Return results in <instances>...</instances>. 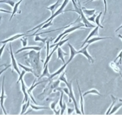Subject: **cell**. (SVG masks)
Masks as SVG:
<instances>
[{
    "instance_id": "cell-30",
    "label": "cell",
    "mask_w": 122,
    "mask_h": 115,
    "mask_svg": "<svg viewBox=\"0 0 122 115\" xmlns=\"http://www.w3.org/2000/svg\"><path fill=\"white\" fill-rule=\"evenodd\" d=\"M102 14V12H100V13H99L98 16H97V17H96L95 18V23L97 25V26H98L99 28H104V26H103L100 23V19H101V17Z\"/></svg>"
},
{
    "instance_id": "cell-17",
    "label": "cell",
    "mask_w": 122,
    "mask_h": 115,
    "mask_svg": "<svg viewBox=\"0 0 122 115\" xmlns=\"http://www.w3.org/2000/svg\"><path fill=\"white\" fill-rule=\"evenodd\" d=\"M23 1V0H19V1H17V3L15 4V6L13 7V11H12V13H11V17H10V21H11V19H12L13 17L14 16V15H15V14H16V13L18 11L19 7L20 4H21V3H22Z\"/></svg>"
},
{
    "instance_id": "cell-41",
    "label": "cell",
    "mask_w": 122,
    "mask_h": 115,
    "mask_svg": "<svg viewBox=\"0 0 122 115\" xmlns=\"http://www.w3.org/2000/svg\"><path fill=\"white\" fill-rule=\"evenodd\" d=\"M104 3V5H105V12H104V17H105V15H106L107 11V1L106 0H103ZM104 19H103V21H104Z\"/></svg>"
},
{
    "instance_id": "cell-1",
    "label": "cell",
    "mask_w": 122,
    "mask_h": 115,
    "mask_svg": "<svg viewBox=\"0 0 122 115\" xmlns=\"http://www.w3.org/2000/svg\"><path fill=\"white\" fill-rule=\"evenodd\" d=\"M59 80L62 81V82H64V83L66 84V85L67 86L68 88L69 89V103H71V101H73L74 104L75 109H76V113L78 114H81V111L79 110L78 107V105H77V102H76V99L75 98L74 95L73 91H72V81H70V82H68L67 79H66V77H65V73H64L62 74V75H61L59 77Z\"/></svg>"
},
{
    "instance_id": "cell-48",
    "label": "cell",
    "mask_w": 122,
    "mask_h": 115,
    "mask_svg": "<svg viewBox=\"0 0 122 115\" xmlns=\"http://www.w3.org/2000/svg\"><path fill=\"white\" fill-rule=\"evenodd\" d=\"M1 18H2L1 16H0V23H1Z\"/></svg>"
},
{
    "instance_id": "cell-45",
    "label": "cell",
    "mask_w": 122,
    "mask_h": 115,
    "mask_svg": "<svg viewBox=\"0 0 122 115\" xmlns=\"http://www.w3.org/2000/svg\"><path fill=\"white\" fill-rule=\"evenodd\" d=\"M0 12H4V13H12V12L10 11H8V10H4V9H0Z\"/></svg>"
},
{
    "instance_id": "cell-11",
    "label": "cell",
    "mask_w": 122,
    "mask_h": 115,
    "mask_svg": "<svg viewBox=\"0 0 122 115\" xmlns=\"http://www.w3.org/2000/svg\"><path fill=\"white\" fill-rule=\"evenodd\" d=\"M21 82V86H22V92L24 94V99L23 101V103H25V102H27L28 101V94L26 91V88L25 84L24 83V80L23 79H22L20 80Z\"/></svg>"
},
{
    "instance_id": "cell-22",
    "label": "cell",
    "mask_w": 122,
    "mask_h": 115,
    "mask_svg": "<svg viewBox=\"0 0 122 115\" xmlns=\"http://www.w3.org/2000/svg\"><path fill=\"white\" fill-rule=\"evenodd\" d=\"M110 67H111V68L114 70L116 73H121V71H120V68L118 67V65L116 64L115 62H111V63L110 64Z\"/></svg>"
},
{
    "instance_id": "cell-25",
    "label": "cell",
    "mask_w": 122,
    "mask_h": 115,
    "mask_svg": "<svg viewBox=\"0 0 122 115\" xmlns=\"http://www.w3.org/2000/svg\"><path fill=\"white\" fill-rule=\"evenodd\" d=\"M111 99H112V104H111L110 107H109L108 110L107 111V113H106L107 115H108V114L110 113V111H111V109H112V108L113 107V106H114V104H116V102H117V100H118V98H116V97H114L113 95H111Z\"/></svg>"
},
{
    "instance_id": "cell-19",
    "label": "cell",
    "mask_w": 122,
    "mask_h": 115,
    "mask_svg": "<svg viewBox=\"0 0 122 115\" xmlns=\"http://www.w3.org/2000/svg\"><path fill=\"white\" fill-rule=\"evenodd\" d=\"M108 38H111V37H93L92 38H90L89 40L86 43H87L88 44H90L92 43H93V42H97V41L101 40H104V39H108Z\"/></svg>"
},
{
    "instance_id": "cell-27",
    "label": "cell",
    "mask_w": 122,
    "mask_h": 115,
    "mask_svg": "<svg viewBox=\"0 0 122 115\" xmlns=\"http://www.w3.org/2000/svg\"><path fill=\"white\" fill-rule=\"evenodd\" d=\"M97 94V95H98L102 96V95L101 94L99 93L97 89H92L89 90V91L84 92V93L83 94V97H85L86 95H87V94Z\"/></svg>"
},
{
    "instance_id": "cell-33",
    "label": "cell",
    "mask_w": 122,
    "mask_h": 115,
    "mask_svg": "<svg viewBox=\"0 0 122 115\" xmlns=\"http://www.w3.org/2000/svg\"><path fill=\"white\" fill-rule=\"evenodd\" d=\"M30 107L32 108V109L35 110H45V109H48L49 108L46 107H41V106H37V105H34L33 104H30Z\"/></svg>"
},
{
    "instance_id": "cell-35",
    "label": "cell",
    "mask_w": 122,
    "mask_h": 115,
    "mask_svg": "<svg viewBox=\"0 0 122 115\" xmlns=\"http://www.w3.org/2000/svg\"><path fill=\"white\" fill-rule=\"evenodd\" d=\"M97 17V15L96 14H94V15H92V17H88L87 20L89 21V22H95V18Z\"/></svg>"
},
{
    "instance_id": "cell-31",
    "label": "cell",
    "mask_w": 122,
    "mask_h": 115,
    "mask_svg": "<svg viewBox=\"0 0 122 115\" xmlns=\"http://www.w3.org/2000/svg\"><path fill=\"white\" fill-rule=\"evenodd\" d=\"M68 40H69V38H67V39L65 40H61L60 42H57V43L54 44L53 45L50 46V47H53V46H56V47H57V48H58L59 47L62 46L63 44H64V43H65L66 42H68Z\"/></svg>"
},
{
    "instance_id": "cell-23",
    "label": "cell",
    "mask_w": 122,
    "mask_h": 115,
    "mask_svg": "<svg viewBox=\"0 0 122 115\" xmlns=\"http://www.w3.org/2000/svg\"><path fill=\"white\" fill-rule=\"evenodd\" d=\"M82 10H83V12L84 13V15H88V16H92L93 15H94L96 11L95 9L89 10V9H86L84 7L82 8Z\"/></svg>"
},
{
    "instance_id": "cell-12",
    "label": "cell",
    "mask_w": 122,
    "mask_h": 115,
    "mask_svg": "<svg viewBox=\"0 0 122 115\" xmlns=\"http://www.w3.org/2000/svg\"><path fill=\"white\" fill-rule=\"evenodd\" d=\"M42 49V47L38 46H27V47H23L21 48L20 49L18 50L17 51H16V54L19 53L20 52L23 51V50H36V51H40Z\"/></svg>"
},
{
    "instance_id": "cell-8",
    "label": "cell",
    "mask_w": 122,
    "mask_h": 115,
    "mask_svg": "<svg viewBox=\"0 0 122 115\" xmlns=\"http://www.w3.org/2000/svg\"><path fill=\"white\" fill-rule=\"evenodd\" d=\"M99 27L98 26H96L95 28V29L93 30V31H92V32H90V34H89V36H87V37L86 38L85 41L83 42V44H82L81 46V48L83 47V46H85V44H86L87 42V41L89 40L90 38H91L92 37H93V36H98V35H99V32H98V30H99Z\"/></svg>"
},
{
    "instance_id": "cell-43",
    "label": "cell",
    "mask_w": 122,
    "mask_h": 115,
    "mask_svg": "<svg viewBox=\"0 0 122 115\" xmlns=\"http://www.w3.org/2000/svg\"><path fill=\"white\" fill-rule=\"evenodd\" d=\"M68 115H71L72 113L74 111V109H70V108H68Z\"/></svg>"
},
{
    "instance_id": "cell-39",
    "label": "cell",
    "mask_w": 122,
    "mask_h": 115,
    "mask_svg": "<svg viewBox=\"0 0 122 115\" xmlns=\"http://www.w3.org/2000/svg\"><path fill=\"white\" fill-rule=\"evenodd\" d=\"M5 45H6V44H3V46L0 48V60H1V55H2V54H3V51H4V48H5Z\"/></svg>"
},
{
    "instance_id": "cell-7",
    "label": "cell",
    "mask_w": 122,
    "mask_h": 115,
    "mask_svg": "<svg viewBox=\"0 0 122 115\" xmlns=\"http://www.w3.org/2000/svg\"><path fill=\"white\" fill-rule=\"evenodd\" d=\"M4 80H5V76L3 77V83H2V92L1 95L0 96V105H1V107L2 110L4 111V113L5 115H7V112L5 111V109L4 107V99L7 98V96L5 95L4 94Z\"/></svg>"
},
{
    "instance_id": "cell-32",
    "label": "cell",
    "mask_w": 122,
    "mask_h": 115,
    "mask_svg": "<svg viewBox=\"0 0 122 115\" xmlns=\"http://www.w3.org/2000/svg\"><path fill=\"white\" fill-rule=\"evenodd\" d=\"M18 65L20 67L22 68V69H23V70H25L26 72H29V73H34V71L32 70V69L28 67H26V66H25V65H22V64H20V63H18Z\"/></svg>"
},
{
    "instance_id": "cell-21",
    "label": "cell",
    "mask_w": 122,
    "mask_h": 115,
    "mask_svg": "<svg viewBox=\"0 0 122 115\" xmlns=\"http://www.w3.org/2000/svg\"><path fill=\"white\" fill-rule=\"evenodd\" d=\"M122 106V101L121 102V103H117V104H115L113 107H112V109H111V111L110 112L109 115H111V114L115 113H116V111H117V110H118Z\"/></svg>"
},
{
    "instance_id": "cell-2",
    "label": "cell",
    "mask_w": 122,
    "mask_h": 115,
    "mask_svg": "<svg viewBox=\"0 0 122 115\" xmlns=\"http://www.w3.org/2000/svg\"><path fill=\"white\" fill-rule=\"evenodd\" d=\"M71 1H72V3L75 8V10H64V12L71 11L77 13L80 15V17L81 19L83 21V23H84V25H85V26L86 27V28H95V26L93 25L92 24H91V23H90V22L87 20V19L85 17V15H84V13L83 12V10H82V8H81V7H79L77 5V4H76V2H75V0H71Z\"/></svg>"
},
{
    "instance_id": "cell-18",
    "label": "cell",
    "mask_w": 122,
    "mask_h": 115,
    "mask_svg": "<svg viewBox=\"0 0 122 115\" xmlns=\"http://www.w3.org/2000/svg\"><path fill=\"white\" fill-rule=\"evenodd\" d=\"M50 76V74L49 73V68H48V64H47L44 67V70H43V73H42V74L41 75L40 77L38 78V79H41V78H42L43 77H48V78H49Z\"/></svg>"
},
{
    "instance_id": "cell-36",
    "label": "cell",
    "mask_w": 122,
    "mask_h": 115,
    "mask_svg": "<svg viewBox=\"0 0 122 115\" xmlns=\"http://www.w3.org/2000/svg\"><path fill=\"white\" fill-rule=\"evenodd\" d=\"M61 108V115H63V114L64 113V111H65V110H66V103H65V102H64L63 103V105L62 107Z\"/></svg>"
},
{
    "instance_id": "cell-24",
    "label": "cell",
    "mask_w": 122,
    "mask_h": 115,
    "mask_svg": "<svg viewBox=\"0 0 122 115\" xmlns=\"http://www.w3.org/2000/svg\"><path fill=\"white\" fill-rule=\"evenodd\" d=\"M36 36V37H35V39H34L35 42H42L43 43H46V41L48 40L47 37H45V38H41V37H40V35H38V34H35L32 35V36Z\"/></svg>"
},
{
    "instance_id": "cell-9",
    "label": "cell",
    "mask_w": 122,
    "mask_h": 115,
    "mask_svg": "<svg viewBox=\"0 0 122 115\" xmlns=\"http://www.w3.org/2000/svg\"><path fill=\"white\" fill-rule=\"evenodd\" d=\"M27 34H25V33L24 34H16V35H15L14 36H12V37H11L10 38H8V39L5 40H4V41H1V42H0V43L6 44V43H7L8 42H10H10H13V41L16 40L18 39V38H20V37L26 36Z\"/></svg>"
},
{
    "instance_id": "cell-42",
    "label": "cell",
    "mask_w": 122,
    "mask_h": 115,
    "mask_svg": "<svg viewBox=\"0 0 122 115\" xmlns=\"http://www.w3.org/2000/svg\"><path fill=\"white\" fill-rule=\"evenodd\" d=\"M26 103H25V104H23V107H22V112L20 113L21 115H22V114L25 113V111H26Z\"/></svg>"
},
{
    "instance_id": "cell-46",
    "label": "cell",
    "mask_w": 122,
    "mask_h": 115,
    "mask_svg": "<svg viewBox=\"0 0 122 115\" xmlns=\"http://www.w3.org/2000/svg\"><path fill=\"white\" fill-rule=\"evenodd\" d=\"M122 25L120 26V27H118V28H117V30H116V32H117V31H119V30H120V29H122Z\"/></svg>"
},
{
    "instance_id": "cell-38",
    "label": "cell",
    "mask_w": 122,
    "mask_h": 115,
    "mask_svg": "<svg viewBox=\"0 0 122 115\" xmlns=\"http://www.w3.org/2000/svg\"><path fill=\"white\" fill-rule=\"evenodd\" d=\"M57 101H55L53 102V103H52L51 104V105H50V107H51V109H53V111H55V110H56V104H57Z\"/></svg>"
},
{
    "instance_id": "cell-28",
    "label": "cell",
    "mask_w": 122,
    "mask_h": 115,
    "mask_svg": "<svg viewBox=\"0 0 122 115\" xmlns=\"http://www.w3.org/2000/svg\"><path fill=\"white\" fill-rule=\"evenodd\" d=\"M56 49H57V47L55 46V47L54 48L53 50H52V52H51L50 53H49V55H48L47 56H46V59L45 62H44V67L46 66V65H47V64H48V63H49V61H50V58H51V56H52L53 54V53L55 52V51H56Z\"/></svg>"
},
{
    "instance_id": "cell-29",
    "label": "cell",
    "mask_w": 122,
    "mask_h": 115,
    "mask_svg": "<svg viewBox=\"0 0 122 115\" xmlns=\"http://www.w3.org/2000/svg\"><path fill=\"white\" fill-rule=\"evenodd\" d=\"M52 25H53V23H52V21H49V22H47L46 23H45V24L43 25L42 26L41 28H40L38 30H37V31H36V32H35L34 34H36L37 32H38L40 30H43V29H45V28H49V27H50V26H52Z\"/></svg>"
},
{
    "instance_id": "cell-16",
    "label": "cell",
    "mask_w": 122,
    "mask_h": 115,
    "mask_svg": "<svg viewBox=\"0 0 122 115\" xmlns=\"http://www.w3.org/2000/svg\"><path fill=\"white\" fill-rule=\"evenodd\" d=\"M67 65H68L67 63H66V64H64V66H62V67L61 68L59 69V70H57V71H56V72L54 73H53L52 74H50V77H49V80L51 79V78H53L54 77H55V76H57V75L59 74H61V73H62L63 71H64V70H65V68L66 67Z\"/></svg>"
},
{
    "instance_id": "cell-13",
    "label": "cell",
    "mask_w": 122,
    "mask_h": 115,
    "mask_svg": "<svg viewBox=\"0 0 122 115\" xmlns=\"http://www.w3.org/2000/svg\"><path fill=\"white\" fill-rule=\"evenodd\" d=\"M77 86H78V89L79 91L80 94V108H81V114L84 115V99H83V96L81 94V91L80 88V86L78 84V81H77Z\"/></svg>"
},
{
    "instance_id": "cell-44",
    "label": "cell",
    "mask_w": 122,
    "mask_h": 115,
    "mask_svg": "<svg viewBox=\"0 0 122 115\" xmlns=\"http://www.w3.org/2000/svg\"><path fill=\"white\" fill-rule=\"evenodd\" d=\"M11 65H8V66H7L5 68H4V69H3V70H2L1 71H0V76H1V74L3 73L4 72V71H5V70H7V69L9 68V67H11Z\"/></svg>"
},
{
    "instance_id": "cell-4",
    "label": "cell",
    "mask_w": 122,
    "mask_h": 115,
    "mask_svg": "<svg viewBox=\"0 0 122 115\" xmlns=\"http://www.w3.org/2000/svg\"><path fill=\"white\" fill-rule=\"evenodd\" d=\"M84 26H85V25H84V23H78L77 25L74 26L68 27V28H66V30H65V31H64V32H63L61 34H60L59 36L57 37V38L55 40L53 43H55H55H57V42H58L61 39V38H62V37L64 36H65V35H68V34L70 33V32H73V31H75V30H77V29H79V28H81L82 27H84Z\"/></svg>"
},
{
    "instance_id": "cell-34",
    "label": "cell",
    "mask_w": 122,
    "mask_h": 115,
    "mask_svg": "<svg viewBox=\"0 0 122 115\" xmlns=\"http://www.w3.org/2000/svg\"><path fill=\"white\" fill-rule=\"evenodd\" d=\"M118 59H119V60H118V64L121 65V64H122V50H121L119 54L118 55V56L116 57V58L115 59V60L114 61V62H115V63H116V62L117 61Z\"/></svg>"
},
{
    "instance_id": "cell-5",
    "label": "cell",
    "mask_w": 122,
    "mask_h": 115,
    "mask_svg": "<svg viewBox=\"0 0 122 115\" xmlns=\"http://www.w3.org/2000/svg\"><path fill=\"white\" fill-rule=\"evenodd\" d=\"M89 44H87V45L84 46L83 47H81V49L78 51V53L83 54L84 56H86V57L87 58V59H88L89 63H91L93 64V63H94V59H93V58L92 57L91 55H90L87 52V47H89Z\"/></svg>"
},
{
    "instance_id": "cell-47",
    "label": "cell",
    "mask_w": 122,
    "mask_h": 115,
    "mask_svg": "<svg viewBox=\"0 0 122 115\" xmlns=\"http://www.w3.org/2000/svg\"><path fill=\"white\" fill-rule=\"evenodd\" d=\"M118 37H119V38H120V39L122 40V35H121V34H118Z\"/></svg>"
},
{
    "instance_id": "cell-49",
    "label": "cell",
    "mask_w": 122,
    "mask_h": 115,
    "mask_svg": "<svg viewBox=\"0 0 122 115\" xmlns=\"http://www.w3.org/2000/svg\"><path fill=\"white\" fill-rule=\"evenodd\" d=\"M120 75H121V77H122V74H121V73H120Z\"/></svg>"
},
{
    "instance_id": "cell-20",
    "label": "cell",
    "mask_w": 122,
    "mask_h": 115,
    "mask_svg": "<svg viewBox=\"0 0 122 115\" xmlns=\"http://www.w3.org/2000/svg\"><path fill=\"white\" fill-rule=\"evenodd\" d=\"M19 0H1L0 1V3H5L10 5V6L13 7L15 6V4Z\"/></svg>"
},
{
    "instance_id": "cell-15",
    "label": "cell",
    "mask_w": 122,
    "mask_h": 115,
    "mask_svg": "<svg viewBox=\"0 0 122 115\" xmlns=\"http://www.w3.org/2000/svg\"><path fill=\"white\" fill-rule=\"evenodd\" d=\"M65 55H68V53H66L64 52L61 48L60 47H59L57 48V59H61L62 60V61L63 62L64 64H65V59H64V56Z\"/></svg>"
},
{
    "instance_id": "cell-3",
    "label": "cell",
    "mask_w": 122,
    "mask_h": 115,
    "mask_svg": "<svg viewBox=\"0 0 122 115\" xmlns=\"http://www.w3.org/2000/svg\"><path fill=\"white\" fill-rule=\"evenodd\" d=\"M69 1H70V0H64V1L63 2L62 4L61 5V6L60 7L59 9L57 10V11L55 12V13H54L53 15H51V16H50V17H49L48 19H47V21H44V22H42L41 23H40V25H38V26H37L36 27L34 28L33 29H32V30H29V31H28L27 32L28 33V32H31V31H34V30H37V29H39L40 28H41V27L43 25L45 24V23H46L47 22H49V21H52V20L55 17H56V16H58L59 15H60V14H61V13H62L64 12V9H65V7L66 6V5H67L68 3H69Z\"/></svg>"
},
{
    "instance_id": "cell-40",
    "label": "cell",
    "mask_w": 122,
    "mask_h": 115,
    "mask_svg": "<svg viewBox=\"0 0 122 115\" xmlns=\"http://www.w3.org/2000/svg\"><path fill=\"white\" fill-rule=\"evenodd\" d=\"M21 42H22V45H23V47H25L26 46L27 43H28L26 38H23V39H21Z\"/></svg>"
},
{
    "instance_id": "cell-26",
    "label": "cell",
    "mask_w": 122,
    "mask_h": 115,
    "mask_svg": "<svg viewBox=\"0 0 122 115\" xmlns=\"http://www.w3.org/2000/svg\"><path fill=\"white\" fill-rule=\"evenodd\" d=\"M58 3H59V0H57V1H56L55 4H53V5H50V7H46L47 9H48V10H49L51 11V15H53L54 13H55V10H56V7H57V5H58Z\"/></svg>"
},
{
    "instance_id": "cell-37",
    "label": "cell",
    "mask_w": 122,
    "mask_h": 115,
    "mask_svg": "<svg viewBox=\"0 0 122 115\" xmlns=\"http://www.w3.org/2000/svg\"><path fill=\"white\" fill-rule=\"evenodd\" d=\"M25 73H26V71H25V70H23V71H22V73H20V74L19 75V78L18 80H17V83H18L21 80H22V79H23V76H24V75L25 74Z\"/></svg>"
},
{
    "instance_id": "cell-14",
    "label": "cell",
    "mask_w": 122,
    "mask_h": 115,
    "mask_svg": "<svg viewBox=\"0 0 122 115\" xmlns=\"http://www.w3.org/2000/svg\"><path fill=\"white\" fill-rule=\"evenodd\" d=\"M36 80H35L34 81L33 84H32V85L31 86H30V88H29V89L28 90V91H27V92H28V94H29V95H30V98H32V101H33L34 103L35 104H37V103H36V101H35V99L33 98V97H32V95H31V92H32V90H33L35 88H36L37 85H38V84H40V83H43V82H45V81H42V82H38V83H36V84H35V83H36Z\"/></svg>"
},
{
    "instance_id": "cell-6",
    "label": "cell",
    "mask_w": 122,
    "mask_h": 115,
    "mask_svg": "<svg viewBox=\"0 0 122 115\" xmlns=\"http://www.w3.org/2000/svg\"><path fill=\"white\" fill-rule=\"evenodd\" d=\"M9 46H10V56H11V65L13 67V68L16 71V72L18 73L19 75L20 74V71L19 69L18 68V64L17 63L16 59H15V56H14V54L13 53L12 50V47H11V44L10 43L9 44Z\"/></svg>"
},
{
    "instance_id": "cell-10",
    "label": "cell",
    "mask_w": 122,
    "mask_h": 115,
    "mask_svg": "<svg viewBox=\"0 0 122 115\" xmlns=\"http://www.w3.org/2000/svg\"><path fill=\"white\" fill-rule=\"evenodd\" d=\"M68 46L70 49V59H69V60L68 61L67 63H66L68 64L69 63H70V62L73 59V58L75 57V56L78 55V51L76 50V49H75V48L72 45H71L70 43L68 44Z\"/></svg>"
}]
</instances>
